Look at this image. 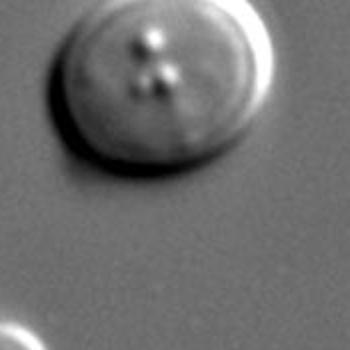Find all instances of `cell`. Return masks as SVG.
<instances>
[{
  "mask_svg": "<svg viewBox=\"0 0 350 350\" xmlns=\"http://www.w3.org/2000/svg\"><path fill=\"white\" fill-rule=\"evenodd\" d=\"M274 82L272 32L246 0H100L60 36L44 108L82 168L157 185L230 157Z\"/></svg>",
  "mask_w": 350,
  "mask_h": 350,
  "instance_id": "cell-1",
  "label": "cell"
},
{
  "mask_svg": "<svg viewBox=\"0 0 350 350\" xmlns=\"http://www.w3.org/2000/svg\"><path fill=\"white\" fill-rule=\"evenodd\" d=\"M0 350H49L32 328L14 321H0Z\"/></svg>",
  "mask_w": 350,
  "mask_h": 350,
  "instance_id": "cell-2",
  "label": "cell"
}]
</instances>
